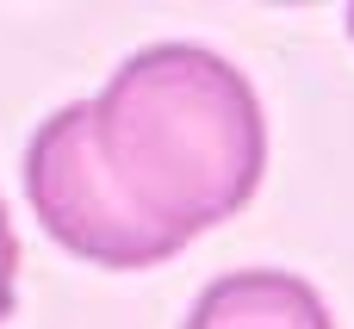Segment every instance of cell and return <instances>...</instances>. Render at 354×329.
<instances>
[{"label": "cell", "mask_w": 354, "mask_h": 329, "mask_svg": "<svg viewBox=\"0 0 354 329\" xmlns=\"http://www.w3.org/2000/svg\"><path fill=\"white\" fill-rule=\"evenodd\" d=\"M118 199L180 249L236 218L268 168V118L243 68L199 44H149L87 100Z\"/></svg>", "instance_id": "6da1fadb"}, {"label": "cell", "mask_w": 354, "mask_h": 329, "mask_svg": "<svg viewBox=\"0 0 354 329\" xmlns=\"http://www.w3.org/2000/svg\"><path fill=\"white\" fill-rule=\"evenodd\" d=\"M25 199L44 218V230L100 267H156L168 261L180 243L162 236L156 224H143L118 187L106 180L100 156H93V124H87V100L62 106L37 124L31 149H25Z\"/></svg>", "instance_id": "7a4b0ae2"}, {"label": "cell", "mask_w": 354, "mask_h": 329, "mask_svg": "<svg viewBox=\"0 0 354 329\" xmlns=\"http://www.w3.org/2000/svg\"><path fill=\"white\" fill-rule=\"evenodd\" d=\"M180 329H336L324 299L299 280V274H280V267H243V274H224L212 280L187 323Z\"/></svg>", "instance_id": "3957f363"}, {"label": "cell", "mask_w": 354, "mask_h": 329, "mask_svg": "<svg viewBox=\"0 0 354 329\" xmlns=\"http://www.w3.org/2000/svg\"><path fill=\"white\" fill-rule=\"evenodd\" d=\"M12 299H19V236H12L6 205H0V323L12 317Z\"/></svg>", "instance_id": "277c9868"}, {"label": "cell", "mask_w": 354, "mask_h": 329, "mask_svg": "<svg viewBox=\"0 0 354 329\" xmlns=\"http://www.w3.org/2000/svg\"><path fill=\"white\" fill-rule=\"evenodd\" d=\"M348 31H354V6H348Z\"/></svg>", "instance_id": "5b68a950"}]
</instances>
